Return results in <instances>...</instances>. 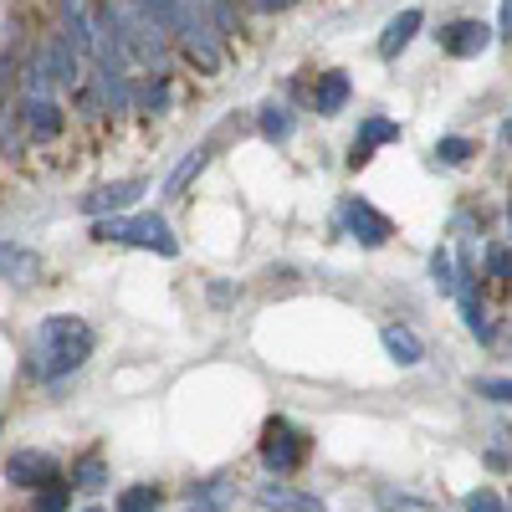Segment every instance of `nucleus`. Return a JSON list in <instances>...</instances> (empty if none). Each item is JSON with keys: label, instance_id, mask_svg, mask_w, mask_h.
Masks as SVG:
<instances>
[{"label": "nucleus", "instance_id": "30", "mask_svg": "<svg viewBox=\"0 0 512 512\" xmlns=\"http://www.w3.org/2000/svg\"><path fill=\"white\" fill-rule=\"evenodd\" d=\"M36 512H67V492L62 487H47L36 497Z\"/></svg>", "mask_w": 512, "mask_h": 512}, {"label": "nucleus", "instance_id": "22", "mask_svg": "<svg viewBox=\"0 0 512 512\" xmlns=\"http://www.w3.org/2000/svg\"><path fill=\"white\" fill-rule=\"evenodd\" d=\"M374 502L384 512H431V502H425V497H410V492H395V487H379Z\"/></svg>", "mask_w": 512, "mask_h": 512}, {"label": "nucleus", "instance_id": "6", "mask_svg": "<svg viewBox=\"0 0 512 512\" xmlns=\"http://www.w3.org/2000/svg\"><path fill=\"white\" fill-rule=\"evenodd\" d=\"M262 461L272 466V472H292V466L303 461V436H297L287 420H267V431H262Z\"/></svg>", "mask_w": 512, "mask_h": 512}, {"label": "nucleus", "instance_id": "26", "mask_svg": "<svg viewBox=\"0 0 512 512\" xmlns=\"http://www.w3.org/2000/svg\"><path fill=\"white\" fill-rule=\"evenodd\" d=\"M472 390L482 400H497V405H512V379H472Z\"/></svg>", "mask_w": 512, "mask_h": 512}, {"label": "nucleus", "instance_id": "14", "mask_svg": "<svg viewBox=\"0 0 512 512\" xmlns=\"http://www.w3.org/2000/svg\"><path fill=\"white\" fill-rule=\"evenodd\" d=\"M379 338H384V349H390V359H395V364H405V369H415V364L425 359V344H420V338H415L405 323H390Z\"/></svg>", "mask_w": 512, "mask_h": 512}, {"label": "nucleus", "instance_id": "4", "mask_svg": "<svg viewBox=\"0 0 512 512\" xmlns=\"http://www.w3.org/2000/svg\"><path fill=\"white\" fill-rule=\"evenodd\" d=\"M436 41H441V52H446V57H482L492 41H497V26H487V21H477V16H466V21L441 26Z\"/></svg>", "mask_w": 512, "mask_h": 512}, {"label": "nucleus", "instance_id": "20", "mask_svg": "<svg viewBox=\"0 0 512 512\" xmlns=\"http://www.w3.org/2000/svg\"><path fill=\"white\" fill-rule=\"evenodd\" d=\"M118 512H159V487H149V482L123 487L118 492Z\"/></svg>", "mask_w": 512, "mask_h": 512}, {"label": "nucleus", "instance_id": "31", "mask_svg": "<svg viewBox=\"0 0 512 512\" xmlns=\"http://www.w3.org/2000/svg\"><path fill=\"white\" fill-rule=\"evenodd\" d=\"M497 36L512 41V0H502V16H497Z\"/></svg>", "mask_w": 512, "mask_h": 512}, {"label": "nucleus", "instance_id": "27", "mask_svg": "<svg viewBox=\"0 0 512 512\" xmlns=\"http://www.w3.org/2000/svg\"><path fill=\"white\" fill-rule=\"evenodd\" d=\"M466 512H507V502H502L497 492L477 487V492H466Z\"/></svg>", "mask_w": 512, "mask_h": 512}, {"label": "nucleus", "instance_id": "10", "mask_svg": "<svg viewBox=\"0 0 512 512\" xmlns=\"http://www.w3.org/2000/svg\"><path fill=\"white\" fill-rule=\"evenodd\" d=\"M420 26H425V11H420V6H405L400 16H390V26H384V36H379V57L395 62V57L410 47V41H415Z\"/></svg>", "mask_w": 512, "mask_h": 512}, {"label": "nucleus", "instance_id": "36", "mask_svg": "<svg viewBox=\"0 0 512 512\" xmlns=\"http://www.w3.org/2000/svg\"><path fill=\"white\" fill-rule=\"evenodd\" d=\"M0 82H6V62H0Z\"/></svg>", "mask_w": 512, "mask_h": 512}, {"label": "nucleus", "instance_id": "21", "mask_svg": "<svg viewBox=\"0 0 512 512\" xmlns=\"http://www.w3.org/2000/svg\"><path fill=\"white\" fill-rule=\"evenodd\" d=\"M108 482V466H103V456H82L77 466H72V487H82V492H98Z\"/></svg>", "mask_w": 512, "mask_h": 512}, {"label": "nucleus", "instance_id": "13", "mask_svg": "<svg viewBox=\"0 0 512 512\" xmlns=\"http://www.w3.org/2000/svg\"><path fill=\"white\" fill-rule=\"evenodd\" d=\"M41 72H47V82H77V52H72V41L67 36H52L47 41V52H41Z\"/></svg>", "mask_w": 512, "mask_h": 512}, {"label": "nucleus", "instance_id": "33", "mask_svg": "<svg viewBox=\"0 0 512 512\" xmlns=\"http://www.w3.org/2000/svg\"><path fill=\"white\" fill-rule=\"evenodd\" d=\"M185 512H226V507H221V502H210V497H200V502H190Z\"/></svg>", "mask_w": 512, "mask_h": 512}, {"label": "nucleus", "instance_id": "12", "mask_svg": "<svg viewBox=\"0 0 512 512\" xmlns=\"http://www.w3.org/2000/svg\"><path fill=\"white\" fill-rule=\"evenodd\" d=\"M62 36L72 41L77 57L93 52V16H88V0H62Z\"/></svg>", "mask_w": 512, "mask_h": 512}, {"label": "nucleus", "instance_id": "16", "mask_svg": "<svg viewBox=\"0 0 512 512\" xmlns=\"http://www.w3.org/2000/svg\"><path fill=\"white\" fill-rule=\"evenodd\" d=\"M262 507H277V512H328L323 497H308V492H292V487H262L256 492Z\"/></svg>", "mask_w": 512, "mask_h": 512}, {"label": "nucleus", "instance_id": "1", "mask_svg": "<svg viewBox=\"0 0 512 512\" xmlns=\"http://www.w3.org/2000/svg\"><path fill=\"white\" fill-rule=\"evenodd\" d=\"M88 359H93V328L82 318H72V313L41 318L31 344H26V369L36 379H62V374L82 369Z\"/></svg>", "mask_w": 512, "mask_h": 512}, {"label": "nucleus", "instance_id": "37", "mask_svg": "<svg viewBox=\"0 0 512 512\" xmlns=\"http://www.w3.org/2000/svg\"><path fill=\"white\" fill-rule=\"evenodd\" d=\"M88 512H103V507H88Z\"/></svg>", "mask_w": 512, "mask_h": 512}, {"label": "nucleus", "instance_id": "32", "mask_svg": "<svg viewBox=\"0 0 512 512\" xmlns=\"http://www.w3.org/2000/svg\"><path fill=\"white\" fill-rule=\"evenodd\" d=\"M287 6H297V0H251V11H262V16H272V11H287Z\"/></svg>", "mask_w": 512, "mask_h": 512}, {"label": "nucleus", "instance_id": "8", "mask_svg": "<svg viewBox=\"0 0 512 512\" xmlns=\"http://www.w3.org/2000/svg\"><path fill=\"white\" fill-rule=\"evenodd\" d=\"M6 482L11 487H47V482H57V461L41 451H16L6 461Z\"/></svg>", "mask_w": 512, "mask_h": 512}, {"label": "nucleus", "instance_id": "18", "mask_svg": "<svg viewBox=\"0 0 512 512\" xmlns=\"http://www.w3.org/2000/svg\"><path fill=\"white\" fill-rule=\"evenodd\" d=\"M292 128H297V118H292L287 103H267V108H262V139L287 144V139H292Z\"/></svg>", "mask_w": 512, "mask_h": 512}, {"label": "nucleus", "instance_id": "23", "mask_svg": "<svg viewBox=\"0 0 512 512\" xmlns=\"http://www.w3.org/2000/svg\"><path fill=\"white\" fill-rule=\"evenodd\" d=\"M144 16H149L159 31H175V26H180V0H144Z\"/></svg>", "mask_w": 512, "mask_h": 512}, {"label": "nucleus", "instance_id": "17", "mask_svg": "<svg viewBox=\"0 0 512 512\" xmlns=\"http://www.w3.org/2000/svg\"><path fill=\"white\" fill-rule=\"evenodd\" d=\"M344 103H349V77H344V72H323L318 88H313V108L328 118V113H338Z\"/></svg>", "mask_w": 512, "mask_h": 512}, {"label": "nucleus", "instance_id": "24", "mask_svg": "<svg viewBox=\"0 0 512 512\" xmlns=\"http://www.w3.org/2000/svg\"><path fill=\"white\" fill-rule=\"evenodd\" d=\"M431 282L451 297L456 292V262H451V251H431Z\"/></svg>", "mask_w": 512, "mask_h": 512}, {"label": "nucleus", "instance_id": "35", "mask_svg": "<svg viewBox=\"0 0 512 512\" xmlns=\"http://www.w3.org/2000/svg\"><path fill=\"white\" fill-rule=\"evenodd\" d=\"M507 231H512V200H507Z\"/></svg>", "mask_w": 512, "mask_h": 512}, {"label": "nucleus", "instance_id": "29", "mask_svg": "<svg viewBox=\"0 0 512 512\" xmlns=\"http://www.w3.org/2000/svg\"><path fill=\"white\" fill-rule=\"evenodd\" d=\"M139 103H144V113H164V108H169V82H164V77H159V82H149Z\"/></svg>", "mask_w": 512, "mask_h": 512}, {"label": "nucleus", "instance_id": "2", "mask_svg": "<svg viewBox=\"0 0 512 512\" xmlns=\"http://www.w3.org/2000/svg\"><path fill=\"white\" fill-rule=\"evenodd\" d=\"M93 236L98 241H128V246H149L159 256H175L180 241L169 236V221L164 216H98L93 221Z\"/></svg>", "mask_w": 512, "mask_h": 512}, {"label": "nucleus", "instance_id": "15", "mask_svg": "<svg viewBox=\"0 0 512 512\" xmlns=\"http://www.w3.org/2000/svg\"><path fill=\"white\" fill-rule=\"evenodd\" d=\"M36 272H41L36 251H26L16 241H0V277H6V282H31Z\"/></svg>", "mask_w": 512, "mask_h": 512}, {"label": "nucleus", "instance_id": "3", "mask_svg": "<svg viewBox=\"0 0 512 512\" xmlns=\"http://www.w3.org/2000/svg\"><path fill=\"white\" fill-rule=\"evenodd\" d=\"M118 11V31H123V47H128V62H144V67H159L164 62V31L144 16V11H128V6H113Z\"/></svg>", "mask_w": 512, "mask_h": 512}, {"label": "nucleus", "instance_id": "25", "mask_svg": "<svg viewBox=\"0 0 512 512\" xmlns=\"http://www.w3.org/2000/svg\"><path fill=\"white\" fill-rule=\"evenodd\" d=\"M436 159H441V164H466V159H472V139H456V134L441 139V144H436Z\"/></svg>", "mask_w": 512, "mask_h": 512}, {"label": "nucleus", "instance_id": "11", "mask_svg": "<svg viewBox=\"0 0 512 512\" xmlns=\"http://www.w3.org/2000/svg\"><path fill=\"white\" fill-rule=\"evenodd\" d=\"M395 139H400V123H395V118H379V113L364 118V123H359V134H354V154H349V164H354V169L369 164L379 144H395Z\"/></svg>", "mask_w": 512, "mask_h": 512}, {"label": "nucleus", "instance_id": "19", "mask_svg": "<svg viewBox=\"0 0 512 512\" xmlns=\"http://www.w3.org/2000/svg\"><path fill=\"white\" fill-rule=\"evenodd\" d=\"M205 159H210V149H205V144H200V149H190V154L180 159V169H175V175L164 180V195H180V190H185V185L200 175V169H205Z\"/></svg>", "mask_w": 512, "mask_h": 512}, {"label": "nucleus", "instance_id": "9", "mask_svg": "<svg viewBox=\"0 0 512 512\" xmlns=\"http://www.w3.org/2000/svg\"><path fill=\"white\" fill-rule=\"evenodd\" d=\"M144 195V180H118V185H98L93 195H82V216H113V210H128Z\"/></svg>", "mask_w": 512, "mask_h": 512}, {"label": "nucleus", "instance_id": "28", "mask_svg": "<svg viewBox=\"0 0 512 512\" xmlns=\"http://www.w3.org/2000/svg\"><path fill=\"white\" fill-rule=\"evenodd\" d=\"M487 272L502 277V282H512V251L507 246H487Z\"/></svg>", "mask_w": 512, "mask_h": 512}, {"label": "nucleus", "instance_id": "7", "mask_svg": "<svg viewBox=\"0 0 512 512\" xmlns=\"http://www.w3.org/2000/svg\"><path fill=\"white\" fill-rule=\"evenodd\" d=\"M21 123H26V134L31 139H57L62 134V108L47 98V93H26V103H21Z\"/></svg>", "mask_w": 512, "mask_h": 512}, {"label": "nucleus", "instance_id": "34", "mask_svg": "<svg viewBox=\"0 0 512 512\" xmlns=\"http://www.w3.org/2000/svg\"><path fill=\"white\" fill-rule=\"evenodd\" d=\"M502 139H512V118H507V123H502Z\"/></svg>", "mask_w": 512, "mask_h": 512}, {"label": "nucleus", "instance_id": "5", "mask_svg": "<svg viewBox=\"0 0 512 512\" xmlns=\"http://www.w3.org/2000/svg\"><path fill=\"white\" fill-rule=\"evenodd\" d=\"M338 221H344V226H349V236H354V241H364V246H384V241L395 236V226L384 221L369 200H359V195H349V200H344Z\"/></svg>", "mask_w": 512, "mask_h": 512}]
</instances>
